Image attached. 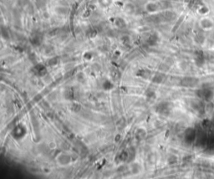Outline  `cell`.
Wrapping results in <instances>:
<instances>
[{
  "label": "cell",
  "instance_id": "1",
  "mask_svg": "<svg viewBox=\"0 0 214 179\" xmlns=\"http://www.w3.org/2000/svg\"><path fill=\"white\" fill-rule=\"evenodd\" d=\"M213 21L211 19L203 18L200 20V26L203 30H211L213 28Z\"/></svg>",
  "mask_w": 214,
  "mask_h": 179
},
{
  "label": "cell",
  "instance_id": "3",
  "mask_svg": "<svg viewBox=\"0 0 214 179\" xmlns=\"http://www.w3.org/2000/svg\"><path fill=\"white\" fill-rule=\"evenodd\" d=\"M156 9H157V6L154 3H149L148 4H146V10H148L149 12H154Z\"/></svg>",
  "mask_w": 214,
  "mask_h": 179
},
{
  "label": "cell",
  "instance_id": "2",
  "mask_svg": "<svg viewBox=\"0 0 214 179\" xmlns=\"http://www.w3.org/2000/svg\"><path fill=\"white\" fill-rule=\"evenodd\" d=\"M34 70L35 72L38 74V75H44L46 73L45 67L42 65H38L34 67Z\"/></svg>",
  "mask_w": 214,
  "mask_h": 179
}]
</instances>
